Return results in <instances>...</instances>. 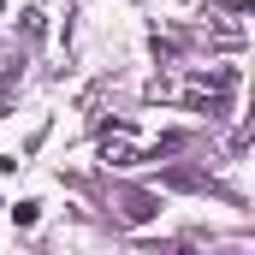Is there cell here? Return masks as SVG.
Here are the masks:
<instances>
[{"label": "cell", "instance_id": "1", "mask_svg": "<svg viewBox=\"0 0 255 255\" xmlns=\"http://www.w3.org/2000/svg\"><path fill=\"white\" fill-rule=\"evenodd\" d=\"M36 214H42V202H18V208H12V220H18V226H36Z\"/></svg>", "mask_w": 255, "mask_h": 255}]
</instances>
